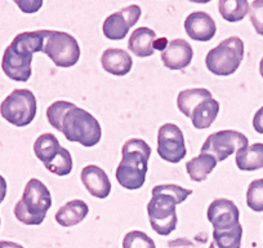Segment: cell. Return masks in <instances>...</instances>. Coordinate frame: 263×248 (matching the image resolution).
Masks as SVG:
<instances>
[{
    "mask_svg": "<svg viewBox=\"0 0 263 248\" xmlns=\"http://www.w3.org/2000/svg\"><path fill=\"white\" fill-rule=\"evenodd\" d=\"M217 159L211 154L200 153L186 163V171L190 179L195 182H203L217 167Z\"/></svg>",
    "mask_w": 263,
    "mask_h": 248,
    "instance_id": "obj_21",
    "label": "cell"
},
{
    "mask_svg": "<svg viewBox=\"0 0 263 248\" xmlns=\"http://www.w3.org/2000/svg\"><path fill=\"white\" fill-rule=\"evenodd\" d=\"M158 37L150 27H138L132 31L128 42V49L137 57H150L155 53V43Z\"/></svg>",
    "mask_w": 263,
    "mask_h": 248,
    "instance_id": "obj_17",
    "label": "cell"
},
{
    "mask_svg": "<svg viewBox=\"0 0 263 248\" xmlns=\"http://www.w3.org/2000/svg\"><path fill=\"white\" fill-rule=\"evenodd\" d=\"M43 52L58 67H72L80 60V45L72 35L63 31L48 30Z\"/></svg>",
    "mask_w": 263,
    "mask_h": 248,
    "instance_id": "obj_8",
    "label": "cell"
},
{
    "mask_svg": "<svg viewBox=\"0 0 263 248\" xmlns=\"http://www.w3.org/2000/svg\"><path fill=\"white\" fill-rule=\"evenodd\" d=\"M219 113V102L213 97L205 98L197 103L191 114V121L196 130H206L214 123Z\"/></svg>",
    "mask_w": 263,
    "mask_h": 248,
    "instance_id": "obj_19",
    "label": "cell"
},
{
    "mask_svg": "<svg viewBox=\"0 0 263 248\" xmlns=\"http://www.w3.org/2000/svg\"><path fill=\"white\" fill-rule=\"evenodd\" d=\"M44 167L50 173L55 174V176H67L72 171L71 154H70V151L67 149L62 148L60 153H58V155L49 164H47Z\"/></svg>",
    "mask_w": 263,
    "mask_h": 248,
    "instance_id": "obj_26",
    "label": "cell"
},
{
    "mask_svg": "<svg viewBox=\"0 0 263 248\" xmlns=\"http://www.w3.org/2000/svg\"><path fill=\"white\" fill-rule=\"evenodd\" d=\"M151 148L142 138H130L121 149V162L116 168V180L124 189L138 190L145 185Z\"/></svg>",
    "mask_w": 263,
    "mask_h": 248,
    "instance_id": "obj_3",
    "label": "cell"
},
{
    "mask_svg": "<svg viewBox=\"0 0 263 248\" xmlns=\"http://www.w3.org/2000/svg\"><path fill=\"white\" fill-rule=\"evenodd\" d=\"M101 65L108 74L124 77L130 73L133 67V60L126 50L120 48H107L101 56Z\"/></svg>",
    "mask_w": 263,
    "mask_h": 248,
    "instance_id": "obj_16",
    "label": "cell"
},
{
    "mask_svg": "<svg viewBox=\"0 0 263 248\" xmlns=\"http://www.w3.org/2000/svg\"><path fill=\"white\" fill-rule=\"evenodd\" d=\"M247 204L252 211L263 212V179L250 182L247 190Z\"/></svg>",
    "mask_w": 263,
    "mask_h": 248,
    "instance_id": "obj_27",
    "label": "cell"
},
{
    "mask_svg": "<svg viewBox=\"0 0 263 248\" xmlns=\"http://www.w3.org/2000/svg\"><path fill=\"white\" fill-rule=\"evenodd\" d=\"M184 30L195 42H209L217 32L216 21L206 12H194L184 20Z\"/></svg>",
    "mask_w": 263,
    "mask_h": 248,
    "instance_id": "obj_14",
    "label": "cell"
},
{
    "mask_svg": "<svg viewBox=\"0 0 263 248\" xmlns=\"http://www.w3.org/2000/svg\"><path fill=\"white\" fill-rule=\"evenodd\" d=\"M248 0H219L218 11L227 22H240L249 13Z\"/></svg>",
    "mask_w": 263,
    "mask_h": 248,
    "instance_id": "obj_24",
    "label": "cell"
},
{
    "mask_svg": "<svg viewBox=\"0 0 263 248\" xmlns=\"http://www.w3.org/2000/svg\"><path fill=\"white\" fill-rule=\"evenodd\" d=\"M0 225H2V220H0Z\"/></svg>",
    "mask_w": 263,
    "mask_h": 248,
    "instance_id": "obj_38",
    "label": "cell"
},
{
    "mask_svg": "<svg viewBox=\"0 0 263 248\" xmlns=\"http://www.w3.org/2000/svg\"><path fill=\"white\" fill-rule=\"evenodd\" d=\"M89 214V207L82 199H74L60 207L55 212V221L62 227H72L80 224Z\"/></svg>",
    "mask_w": 263,
    "mask_h": 248,
    "instance_id": "obj_18",
    "label": "cell"
},
{
    "mask_svg": "<svg viewBox=\"0 0 263 248\" xmlns=\"http://www.w3.org/2000/svg\"><path fill=\"white\" fill-rule=\"evenodd\" d=\"M61 149L62 146L60 145V141L52 133H43L34 143L35 155L44 166L49 164L58 155Z\"/></svg>",
    "mask_w": 263,
    "mask_h": 248,
    "instance_id": "obj_22",
    "label": "cell"
},
{
    "mask_svg": "<svg viewBox=\"0 0 263 248\" xmlns=\"http://www.w3.org/2000/svg\"><path fill=\"white\" fill-rule=\"evenodd\" d=\"M80 179L88 193L95 198L105 199L110 196L111 181L101 167L95 164L84 167L80 173Z\"/></svg>",
    "mask_w": 263,
    "mask_h": 248,
    "instance_id": "obj_15",
    "label": "cell"
},
{
    "mask_svg": "<svg viewBox=\"0 0 263 248\" xmlns=\"http://www.w3.org/2000/svg\"><path fill=\"white\" fill-rule=\"evenodd\" d=\"M194 58L191 44L184 39H173L161 52L163 65L169 70H183L190 66Z\"/></svg>",
    "mask_w": 263,
    "mask_h": 248,
    "instance_id": "obj_13",
    "label": "cell"
},
{
    "mask_svg": "<svg viewBox=\"0 0 263 248\" xmlns=\"http://www.w3.org/2000/svg\"><path fill=\"white\" fill-rule=\"evenodd\" d=\"M250 22L255 32L263 37V0H254L249 9Z\"/></svg>",
    "mask_w": 263,
    "mask_h": 248,
    "instance_id": "obj_30",
    "label": "cell"
},
{
    "mask_svg": "<svg viewBox=\"0 0 263 248\" xmlns=\"http://www.w3.org/2000/svg\"><path fill=\"white\" fill-rule=\"evenodd\" d=\"M47 34L48 30H37L14 37L2 58V69L9 79L25 83L31 78L32 57L34 53L43 52Z\"/></svg>",
    "mask_w": 263,
    "mask_h": 248,
    "instance_id": "obj_1",
    "label": "cell"
},
{
    "mask_svg": "<svg viewBox=\"0 0 263 248\" xmlns=\"http://www.w3.org/2000/svg\"><path fill=\"white\" fill-rule=\"evenodd\" d=\"M189 2H192V3H197V4H206L212 0H189Z\"/></svg>",
    "mask_w": 263,
    "mask_h": 248,
    "instance_id": "obj_36",
    "label": "cell"
},
{
    "mask_svg": "<svg viewBox=\"0 0 263 248\" xmlns=\"http://www.w3.org/2000/svg\"><path fill=\"white\" fill-rule=\"evenodd\" d=\"M36 97L30 90H13L0 103V115L14 127H26L36 116Z\"/></svg>",
    "mask_w": 263,
    "mask_h": 248,
    "instance_id": "obj_7",
    "label": "cell"
},
{
    "mask_svg": "<svg viewBox=\"0 0 263 248\" xmlns=\"http://www.w3.org/2000/svg\"><path fill=\"white\" fill-rule=\"evenodd\" d=\"M72 105V102L69 101H55L52 105H49V108L47 109V118L49 124L52 126L54 130L61 131V119H62L63 114L70 106Z\"/></svg>",
    "mask_w": 263,
    "mask_h": 248,
    "instance_id": "obj_29",
    "label": "cell"
},
{
    "mask_svg": "<svg viewBox=\"0 0 263 248\" xmlns=\"http://www.w3.org/2000/svg\"><path fill=\"white\" fill-rule=\"evenodd\" d=\"M248 145L249 140L244 133L234 130H223L208 136L201 146V153L211 154L217 162H223L239 149Z\"/></svg>",
    "mask_w": 263,
    "mask_h": 248,
    "instance_id": "obj_9",
    "label": "cell"
},
{
    "mask_svg": "<svg viewBox=\"0 0 263 248\" xmlns=\"http://www.w3.org/2000/svg\"><path fill=\"white\" fill-rule=\"evenodd\" d=\"M153 198L147 204V214L151 227L159 235H166L174 232L178 224L176 206L183 203L192 194V190L179 185L166 184L154 186Z\"/></svg>",
    "mask_w": 263,
    "mask_h": 248,
    "instance_id": "obj_2",
    "label": "cell"
},
{
    "mask_svg": "<svg viewBox=\"0 0 263 248\" xmlns=\"http://www.w3.org/2000/svg\"><path fill=\"white\" fill-rule=\"evenodd\" d=\"M66 140L84 148H93L102 138V128L95 116L72 103L61 119V131Z\"/></svg>",
    "mask_w": 263,
    "mask_h": 248,
    "instance_id": "obj_4",
    "label": "cell"
},
{
    "mask_svg": "<svg viewBox=\"0 0 263 248\" xmlns=\"http://www.w3.org/2000/svg\"><path fill=\"white\" fill-rule=\"evenodd\" d=\"M123 248H156L153 238L140 230L126 233L123 239Z\"/></svg>",
    "mask_w": 263,
    "mask_h": 248,
    "instance_id": "obj_28",
    "label": "cell"
},
{
    "mask_svg": "<svg viewBox=\"0 0 263 248\" xmlns=\"http://www.w3.org/2000/svg\"><path fill=\"white\" fill-rule=\"evenodd\" d=\"M209 222L213 225V229L217 232L230 230L239 225L240 211L236 204L230 199L217 198L209 204L206 212Z\"/></svg>",
    "mask_w": 263,
    "mask_h": 248,
    "instance_id": "obj_12",
    "label": "cell"
},
{
    "mask_svg": "<svg viewBox=\"0 0 263 248\" xmlns=\"http://www.w3.org/2000/svg\"><path fill=\"white\" fill-rule=\"evenodd\" d=\"M253 128L255 130V132L263 135V106L258 109L257 113L253 116Z\"/></svg>",
    "mask_w": 263,
    "mask_h": 248,
    "instance_id": "obj_32",
    "label": "cell"
},
{
    "mask_svg": "<svg viewBox=\"0 0 263 248\" xmlns=\"http://www.w3.org/2000/svg\"><path fill=\"white\" fill-rule=\"evenodd\" d=\"M0 248H25L24 245L18 244V243L9 242V240H2L0 242Z\"/></svg>",
    "mask_w": 263,
    "mask_h": 248,
    "instance_id": "obj_35",
    "label": "cell"
},
{
    "mask_svg": "<svg viewBox=\"0 0 263 248\" xmlns=\"http://www.w3.org/2000/svg\"><path fill=\"white\" fill-rule=\"evenodd\" d=\"M50 207L52 196L49 189L40 180L31 179L25 186L22 198L14 206V216L22 224L37 226L43 224Z\"/></svg>",
    "mask_w": 263,
    "mask_h": 248,
    "instance_id": "obj_5",
    "label": "cell"
},
{
    "mask_svg": "<svg viewBox=\"0 0 263 248\" xmlns=\"http://www.w3.org/2000/svg\"><path fill=\"white\" fill-rule=\"evenodd\" d=\"M209 97H213V96H212L211 91L206 88H189V90H183L178 93L177 106L184 116L191 118L195 106Z\"/></svg>",
    "mask_w": 263,
    "mask_h": 248,
    "instance_id": "obj_23",
    "label": "cell"
},
{
    "mask_svg": "<svg viewBox=\"0 0 263 248\" xmlns=\"http://www.w3.org/2000/svg\"><path fill=\"white\" fill-rule=\"evenodd\" d=\"M21 12L27 14L36 13L43 7V0H13Z\"/></svg>",
    "mask_w": 263,
    "mask_h": 248,
    "instance_id": "obj_31",
    "label": "cell"
},
{
    "mask_svg": "<svg viewBox=\"0 0 263 248\" xmlns=\"http://www.w3.org/2000/svg\"><path fill=\"white\" fill-rule=\"evenodd\" d=\"M158 154L168 163H179L186 156L183 132L173 123L163 124L158 131Z\"/></svg>",
    "mask_w": 263,
    "mask_h": 248,
    "instance_id": "obj_10",
    "label": "cell"
},
{
    "mask_svg": "<svg viewBox=\"0 0 263 248\" xmlns=\"http://www.w3.org/2000/svg\"><path fill=\"white\" fill-rule=\"evenodd\" d=\"M141 14L142 9L137 4H132L110 14L103 22V35L110 40H123L128 35L129 30L141 19Z\"/></svg>",
    "mask_w": 263,
    "mask_h": 248,
    "instance_id": "obj_11",
    "label": "cell"
},
{
    "mask_svg": "<svg viewBox=\"0 0 263 248\" xmlns=\"http://www.w3.org/2000/svg\"><path fill=\"white\" fill-rule=\"evenodd\" d=\"M7 189H8V186H7L6 179L0 174V204L3 203V201L6 199Z\"/></svg>",
    "mask_w": 263,
    "mask_h": 248,
    "instance_id": "obj_34",
    "label": "cell"
},
{
    "mask_svg": "<svg viewBox=\"0 0 263 248\" xmlns=\"http://www.w3.org/2000/svg\"><path fill=\"white\" fill-rule=\"evenodd\" d=\"M168 244H169V248H192L194 247L192 242H190V240L186 239V238H178V239H176V240H171Z\"/></svg>",
    "mask_w": 263,
    "mask_h": 248,
    "instance_id": "obj_33",
    "label": "cell"
},
{
    "mask_svg": "<svg viewBox=\"0 0 263 248\" xmlns=\"http://www.w3.org/2000/svg\"><path fill=\"white\" fill-rule=\"evenodd\" d=\"M235 162L240 171H257L263 168V144L257 143L239 149Z\"/></svg>",
    "mask_w": 263,
    "mask_h": 248,
    "instance_id": "obj_20",
    "label": "cell"
},
{
    "mask_svg": "<svg viewBox=\"0 0 263 248\" xmlns=\"http://www.w3.org/2000/svg\"><path fill=\"white\" fill-rule=\"evenodd\" d=\"M242 226L236 225L230 230L217 232L213 230V240L209 248H240L241 247Z\"/></svg>",
    "mask_w": 263,
    "mask_h": 248,
    "instance_id": "obj_25",
    "label": "cell"
},
{
    "mask_svg": "<svg viewBox=\"0 0 263 248\" xmlns=\"http://www.w3.org/2000/svg\"><path fill=\"white\" fill-rule=\"evenodd\" d=\"M244 58V42L239 37H230L211 49L205 57V66L212 74L229 77L237 72Z\"/></svg>",
    "mask_w": 263,
    "mask_h": 248,
    "instance_id": "obj_6",
    "label": "cell"
},
{
    "mask_svg": "<svg viewBox=\"0 0 263 248\" xmlns=\"http://www.w3.org/2000/svg\"><path fill=\"white\" fill-rule=\"evenodd\" d=\"M259 74H260V77L263 78V57L259 62Z\"/></svg>",
    "mask_w": 263,
    "mask_h": 248,
    "instance_id": "obj_37",
    "label": "cell"
}]
</instances>
